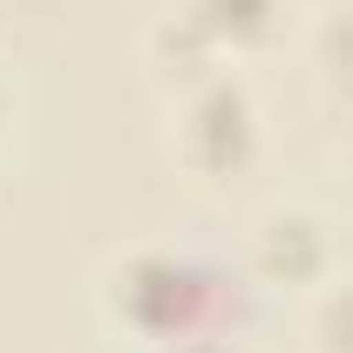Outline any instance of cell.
I'll use <instances>...</instances> for the list:
<instances>
[{
    "instance_id": "6da1fadb",
    "label": "cell",
    "mask_w": 353,
    "mask_h": 353,
    "mask_svg": "<svg viewBox=\"0 0 353 353\" xmlns=\"http://www.w3.org/2000/svg\"><path fill=\"white\" fill-rule=\"evenodd\" d=\"M102 312L116 333L143 340L150 353H170L190 340H224L238 285L183 245H136L102 272Z\"/></svg>"
},
{
    "instance_id": "7a4b0ae2",
    "label": "cell",
    "mask_w": 353,
    "mask_h": 353,
    "mask_svg": "<svg viewBox=\"0 0 353 353\" xmlns=\"http://www.w3.org/2000/svg\"><path fill=\"white\" fill-rule=\"evenodd\" d=\"M259 143H265V123H259V95L245 75L211 68L197 82L170 88V157L190 176L218 183V176L252 170Z\"/></svg>"
},
{
    "instance_id": "3957f363",
    "label": "cell",
    "mask_w": 353,
    "mask_h": 353,
    "mask_svg": "<svg viewBox=\"0 0 353 353\" xmlns=\"http://www.w3.org/2000/svg\"><path fill=\"white\" fill-rule=\"evenodd\" d=\"M252 272L265 285H319L333 272V238L306 204H265L252 218Z\"/></svg>"
},
{
    "instance_id": "277c9868",
    "label": "cell",
    "mask_w": 353,
    "mask_h": 353,
    "mask_svg": "<svg viewBox=\"0 0 353 353\" xmlns=\"http://www.w3.org/2000/svg\"><path fill=\"white\" fill-rule=\"evenodd\" d=\"M176 7L218 41L224 61L272 48L279 34H285V14H292V0H176Z\"/></svg>"
},
{
    "instance_id": "5b68a950",
    "label": "cell",
    "mask_w": 353,
    "mask_h": 353,
    "mask_svg": "<svg viewBox=\"0 0 353 353\" xmlns=\"http://www.w3.org/2000/svg\"><path fill=\"white\" fill-rule=\"evenodd\" d=\"M143 61L163 75V88H183V82H197V75H211V68H231V61L218 54V41H211L176 0L143 28Z\"/></svg>"
},
{
    "instance_id": "8992f818",
    "label": "cell",
    "mask_w": 353,
    "mask_h": 353,
    "mask_svg": "<svg viewBox=\"0 0 353 353\" xmlns=\"http://www.w3.org/2000/svg\"><path fill=\"white\" fill-rule=\"evenodd\" d=\"M306 333L319 353H353V272H326L306 292Z\"/></svg>"
},
{
    "instance_id": "52a82bcc",
    "label": "cell",
    "mask_w": 353,
    "mask_h": 353,
    "mask_svg": "<svg viewBox=\"0 0 353 353\" xmlns=\"http://www.w3.org/2000/svg\"><path fill=\"white\" fill-rule=\"evenodd\" d=\"M312 68L333 88L353 95V0H333V7L312 21Z\"/></svg>"
},
{
    "instance_id": "ba28073f",
    "label": "cell",
    "mask_w": 353,
    "mask_h": 353,
    "mask_svg": "<svg viewBox=\"0 0 353 353\" xmlns=\"http://www.w3.org/2000/svg\"><path fill=\"white\" fill-rule=\"evenodd\" d=\"M170 353H245V347L224 333V340H190V347H170Z\"/></svg>"
},
{
    "instance_id": "9c48e42d",
    "label": "cell",
    "mask_w": 353,
    "mask_h": 353,
    "mask_svg": "<svg viewBox=\"0 0 353 353\" xmlns=\"http://www.w3.org/2000/svg\"><path fill=\"white\" fill-rule=\"evenodd\" d=\"M333 157H340V170H347V183H353V116L340 123V150H333Z\"/></svg>"
},
{
    "instance_id": "30bf717a",
    "label": "cell",
    "mask_w": 353,
    "mask_h": 353,
    "mask_svg": "<svg viewBox=\"0 0 353 353\" xmlns=\"http://www.w3.org/2000/svg\"><path fill=\"white\" fill-rule=\"evenodd\" d=\"M7 116H14V88H7V75H0V136H7Z\"/></svg>"
}]
</instances>
